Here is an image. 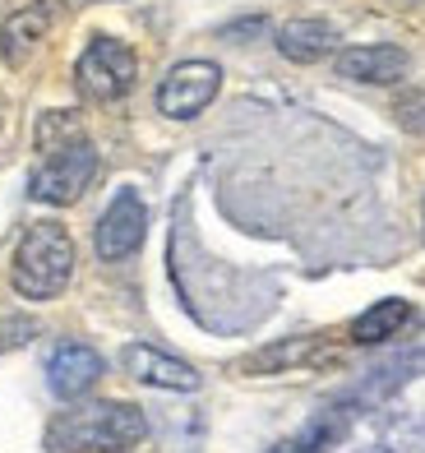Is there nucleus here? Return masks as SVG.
Instances as JSON below:
<instances>
[{"instance_id": "f257e3e1", "label": "nucleus", "mask_w": 425, "mask_h": 453, "mask_svg": "<svg viewBox=\"0 0 425 453\" xmlns=\"http://www.w3.org/2000/svg\"><path fill=\"white\" fill-rule=\"evenodd\" d=\"M74 273V241L60 222H33L14 250L10 282L24 301H51L70 287Z\"/></svg>"}, {"instance_id": "f03ea898", "label": "nucleus", "mask_w": 425, "mask_h": 453, "mask_svg": "<svg viewBox=\"0 0 425 453\" xmlns=\"http://www.w3.org/2000/svg\"><path fill=\"white\" fill-rule=\"evenodd\" d=\"M148 435V421L134 403H88L74 411H60L47 440L56 449L88 453V449H130Z\"/></svg>"}, {"instance_id": "7ed1b4c3", "label": "nucleus", "mask_w": 425, "mask_h": 453, "mask_svg": "<svg viewBox=\"0 0 425 453\" xmlns=\"http://www.w3.org/2000/svg\"><path fill=\"white\" fill-rule=\"evenodd\" d=\"M93 176H97V149L84 134H70L65 143H51L47 157L37 162V172L28 180V195L37 203H56V209H65V203H74L79 195L88 190Z\"/></svg>"}, {"instance_id": "20e7f679", "label": "nucleus", "mask_w": 425, "mask_h": 453, "mask_svg": "<svg viewBox=\"0 0 425 453\" xmlns=\"http://www.w3.org/2000/svg\"><path fill=\"white\" fill-rule=\"evenodd\" d=\"M74 79H79V88H84V97L116 102L134 88L139 56L125 42H116V37H93L84 47V56H79V65H74Z\"/></svg>"}, {"instance_id": "39448f33", "label": "nucleus", "mask_w": 425, "mask_h": 453, "mask_svg": "<svg viewBox=\"0 0 425 453\" xmlns=\"http://www.w3.org/2000/svg\"><path fill=\"white\" fill-rule=\"evenodd\" d=\"M217 88H222V70L213 60H180L157 88V111L171 120H190L217 97Z\"/></svg>"}, {"instance_id": "423d86ee", "label": "nucleus", "mask_w": 425, "mask_h": 453, "mask_svg": "<svg viewBox=\"0 0 425 453\" xmlns=\"http://www.w3.org/2000/svg\"><path fill=\"white\" fill-rule=\"evenodd\" d=\"M144 232H148V209H144V199H139V190H120L111 203H107V213L97 218V255H102L107 264L116 259H130L139 245H144Z\"/></svg>"}, {"instance_id": "0eeeda50", "label": "nucleus", "mask_w": 425, "mask_h": 453, "mask_svg": "<svg viewBox=\"0 0 425 453\" xmlns=\"http://www.w3.org/2000/svg\"><path fill=\"white\" fill-rule=\"evenodd\" d=\"M333 70H338V79H352V84H379V88H389V84H398V79H407L412 56L402 51V47H393V42L347 47V51H338Z\"/></svg>"}, {"instance_id": "6e6552de", "label": "nucleus", "mask_w": 425, "mask_h": 453, "mask_svg": "<svg viewBox=\"0 0 425 453\" xmlns=\"http://www.w3.org/2000/svg\"><path fill=\"white\" fill-rule=\"evenodd\" d=\"M120 365H125L139 384H153V388H171V394H194L199 388V370L190 361L162 352V347H148V342H130L125 352H120Z\"/></svg>"}, {"instance_id": "1a4fd4ad", "label": "nucleus", "mask_w": 425, "mask_h": 453, "mask_svg": "<svg viewBox=\"0 0 425 453\" xmlns=\"http://www.w3.org/2000/svg\"><path fill=\"white\" fill-rule=\"evenodd\" d=\"M102 380V357L93 352L88 342H60L51 361H47V384L56 398H84L88 388Z\"/></svg>"}, {"instance_id": "9d476101", "label": "nucleus", "mask_w": 425, "mask_h": 453, "mask_svg": "<svg viewBox=\"0 0 425 453\" xmlns=\"http://www.w3.org/2000/svg\"><path fill=\"white\" fill-rule=\"evenodd\" d=\"M51 0H37V5L14 10L5 24H0V60L5 65H24V60L42 47V37L51 28Z\"/></svg>"}, {"instance_id": "9b49d317", "label": "nucleus", "mask_w": 425, "mask_h": 453, "mask_svg": "<svg viewBox=\"0 0 425 453\" xmlns=\"http://www.w3.org/2000/svg\"><path fill=\"white\" fill-rule=\"evenodd\" d=\"M338 47V28L323 24V19H292V24L277 28V51L296 60V65H315Z\"/></svg>"}, {"instance_id": "f8f14e48", "label": "nucleus", "mask_w": 425, "mask_h": 453, "mask_svg": "<svg viewBox=\"0 0 425 453\" xmlns=\"http://www.w3.org/2000/svg\"><path fill=\"white\" fill-rule=\"evenodd\" d=\"M407 324H412V301H398V296L375 301L366 315H356V324H352V342L370 347V342H383V338H398Z\"/></svg>"}, {"instance_id": "ddd939ff", "label": "nucleus", "mask_w": 425, "mask_h": 453, "mask_svg": "<svg viewBox=\"0 0 425 453\" xmlns=\"http://www.w3.org/2000/svg\"><path fill=\"white\" fill-rule=\"evenodd\" d=\"M315 352V338H292V342H277V347H264L254 352L250 361H240V370H282V365H296Z\"/></svg>"}, {"instance_id": "4468645a", "label": "nucleus", "mask_w": 425, "mask_h": 453, "mask_svg": "<svg viewBox=\"0 0 425 453\" xmlns=\"http://www.w3.org/2000/svg\"><path fill=\"white\" fill-rule=\"evenodd\" d=\"M393 120H398L407 134H425V93H421V88L402 93V97L393 102Z\"/></svg>"}, {"instance_id": "2eb2a0df", "label": "nucleus", "mask_w": 425, "mask_h": 453, "mask_svg": "<svg viewBox=\"0 0 425 453\" xmlns=\"http://www.w3.org/2000/svg\"><path fill=\"white\" fill-rule=\"evenodd\" d=\"M421 222H425V209H421Z\"/></svg>"}, {"instance_id": "dca6fc26", "label": "nucleus", "mask_w": 425, "mask_h": 453, "mask_svg": "<svg viewBox=\"0 0 425 453\" xmlns=\"http://www.w3.org/2000/svg\"><path fill=\"white\" fill-rule=\"evenodd\" d=\"M0 111H5V102H0Z\"/></svg>"}, {"instance_id": "f3484780", "label": "nucleus", "mask_w": 425, "mask_h": 453, "mask_svg": "<svg viewBox=\"0 0 425 453\" xmlns=\"http://www.w3.org/2000/svg\"><path fill=\"white\" fill-rule=\"evenodd\" d=\"M120 453H125V449H120Z\"/></svg>"}]
</instances>
